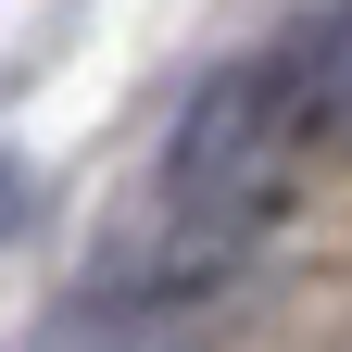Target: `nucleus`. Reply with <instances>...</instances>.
I'll list each match as a JSON object with an SVG mask.
<instances>
[{
    "mask_svg": "<svg viewBox=\"0 0 352 352\" xmlns=\"http://www.w3.org/2000/svg\"><path fill=\"white\" fill-rule=\"evenodd\" d=\"M327 151V126H315V88H302V63H252V76H214L189 126H176V151H164V189H176V227H201V239H252L264 214H277L302 189V164Z\"/></svg>",
    "mask_w": 352,
    "mask_h": 352,
    "instance_id": "nucleus-1",
    "label": "nucleus"
},
{
    "mask_svg": "<svg viewBox=\"0 0 352 352\" xmlns=\"http://www.w3.org/2000/svg\"><path fill=\"white\" fill-rule=\"evenodd\" d=\"M289 63H302V88H315V126H327V139H352V0L302 38Z\"/></svg>",
    "mask_w": 352,
    "mask_h": 352,
    "instance_id": "nucleus-2",
    "label": "nucleus"
},
{
    "mask_svg": "<svg viewBox=\"0 0 352 352\" xmlns=\"http://www.w3.org/2000/svg\"><path fill=\"white\" fill-rule=\"evenodd\" d=\"M13 214H25V189H13V176H0V239H13Z\"/></svg>",
    "mask_w": 352,
    "mask_h": 352,
    "instance_id": "nucleus-3",
    "label": "nucleus"
}]
</instances>
